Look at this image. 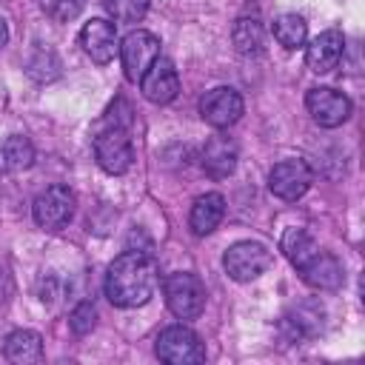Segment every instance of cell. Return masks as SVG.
I'll use <instances>...</instances> for the list:
<instances>
[{
	"label": "cell",
	"mask_w": 365,
	"mask_h": 365,
	"mask_svg": "<svg viewBox=\"0 0 365 365\" xmlns=\"http://www.w3.org/2000/svg\"><path fill=\"white\" fill-rule=\"evenodd\" d=\"M154 351L168 365H197V362L205 359V345L185 325H168V328H163L160 336H157Z\"/></svg>",
	"instance_id": "4"
},
{
	"label": "cell",
	"mask_w": 365,
	"mask_h": 365,
	"mask_svg": "<svg viewBox=\"0 0 365 365\" xmlns=\"http://www.w3.org/2000/svg\"><path fill=\"white\" fill-rule=\"evenodd\" d=\"M31 214H34V222L46 231H60L71 222L74 217V191L68 185H48L46 191H40L34 197V205H31Z\"/></svg>",
	"instance_id": "5"
},
{
	"label": "cell",
	"mask_w": 365,
	"mask_h": 365,
	"mask_svg": "<svg viewBox=\"0 0 365 365\" xmlns=\"http://www.w3.org/2000/svg\"><path fill=\"white\" fill-rule=\"evenodd\" d=\"M34 163V145L23 134H11L0 143V168L3 171H23Z\"/></svg>",
	"instance_id": "19"
},
{
	"label": "cell",
	"mask_w": 365,
	"mask_h": 365,
	"mask_svg": "<svg viewBox=\"0 0 365 365\" xmlns=\"http://www.w3.org/2000/svg\"><path fill=\"white\" fill-rule=\"evenodd\" d=\"M140 91H143V97H145L148 103H154V106L171 103V100L177 97V91H180V74H177L174 63H171L168 57H157V60L148 66V71L143 74Z\"/></svg>",
	"instance_id": "12"
},
{
	"label": "cell",
	"mask_w": 365,
	"mask_h": 365,
	"mask_svg": "<svg viewBox=\"0 0 365 365\" xmlns=\"http://www.w3.org/2000/svg\"><path fill=\"white\" fill-rule=\"evenodd\" d=\"M29 74L37 80V83H48V80H54L57 74H60V63H57V57H54V51H37L31 60H29Z\"/></svg>",
	"instance_id": "23"
},
{
	"label": "cell",
	"mask_w": 365,
	"mask_h": 365,
	"mask_svg": "<svg viewBox=\"0 0 365 365\" xmlns=\"http://www.w3.org/2000/svg\"><path fill=\"white\" fill-rule=\"evenodd\" d=\"M106 9L117 23H140L148 11V0H106Z\"/></svg>",
	"instance_id": "22"
},
{
	"label": "cell",
	"mask_w": 365,
	"mask_h": 365,
	"mask_svg": "<svg viewBox=\"0 0 365 365\" xmlns=\"http://www.w3.org/2000/svg\"><path fill=\"white\" fill-rule=\"evenodd\" d=\"M305 108L314 117V123L322 125V128H336L351 117V100L342 91L331 88V86L311 88L305 94Z\"/></svg>",
	"instance_id": "8"
},
{
	"label": "cell",
	"mask_w": 365,
	"mask_h": 365,
	"mask_svg": "<svg viewBox=\"0 0 365 365\" xmlns=\"http://www.w3.org/2000/svg\"><path fill=\"white\" fill-rule=\"evenodd\" d=\"M6 40H9V26H6V20L0 17V48L6 46Z\"/></svg>",
	"instance_id": "27"
},
{
	"label": "cell",
	"mask_w": 365,
	"mask_h": 365,
	"mask_svg": "<svg viewBox=\"0 0 365 365\" xmlns=\"http://www.w3.org/2000/svg\"><path fill=\"white\" fill-rule=\"evenodd\" d=\"M94 157L106 174H125L134 163L131 137L125 128H100L94 137Z\"/></svg>",
	"instance_id": "7"
},
{
	"label": "cell",
	"mask_w": 365,
	"mask_h": 365,
	"mask_svg": "<svg viewBox=\"0 0 365 365\" xmlns=\"http://www.w3.org/2000/svg\"><path fill=\"white\" fill-rule=\"evenodd\" d=\"M157 57H160V40L157 34L145 29L125 34V40L120 43V63H123V74L128 83H140Z\"/></svg>",
	"instance_id": "6"
},
{
	"label": "cell",
	"mask_w": 365,
	"mask_h": 365,
	"mask_svg": "<svg viewBox=\"0 0 365 365\" xmlns=\"http://www.w3.org/2000/svg\"><path fill=\"white\" fill-rule=\"evenodd\" d=\"M94 325H97V311H94V305H91V302L74 305V311L68 314V328H71L77 336H86V334L94 331Z\"/></svg>",
	"instance_id": "26"
},
{
	"label": "cell",
	"mask_w": 365,
	"mask_h": 365,
	"mask_svg": "<svg viewBox=\"0 0 365 365\" xmlns=\"http://www.w3.org/2000/svg\"><path fill=\"white\" fill-rule=\"evenodd\" d=\"M305 37H308V26L299 14H279L274 20V40L282 46V48H299L305 46Z\"/></svg>",
	"instance_id": "21"
},
{
	"label": "cell",
	"mask_w": 365,
	"mask_h": 365,
	"mask_svg": "<svg viewBox=\"0 0 365 365\" xmlns=\"http://www.w3.org/2000/svg\"><path fill=\"white\" fill-rule=\"evenodd\" d=\"M222 214H225V197L217 191H208V194H200L194 200L191 214H188V225L197 237H205L222 222Z\"/></svg>",
	"instance_id": "16"
},
{
	"label": "cell",
	"mask_w": 365,
	"mask_h": 365,
	"mask_svg": "<svg viewBox=\"0 0 365 365\" xmlns=\"http://www.w3.org/2000/svg\"><path fill=\"white\" fill-rule=\"evenodd\" d=\"M274 257L262 242L240 240L222 254V268L234 282H251L271 268Z\"/></svg>",
	"instance_id": "3"
},
{
	"label": "cell",
	"mask_w": 365,
	"mask_h": 365,
	"mask_svg": "<svg viewBox=\"0 0 365 365\" xmlns=\"http://www.w3.org/2000/svg\"><path fill=\"white\" fill-rule=\"evenodd\" d=\"M106 297L117 308L145 305L157 288V262L148 251H123L106 271Z\"/></svg>",
	"instance_id": "1"
},
{
	"label": "cell",
	"mask_w": 365,
	"mask_h": 365,
	"mask_svg": "<svg viewBox=\"0 0 365 365\" xmlns=\"http://www.w3.org/2000/svg\"><path fill=\"white\" fill-rule=\"evenodd\" d=\"M299 274H302V279H305L311 288H317V291H334V288H339L342 279H345L342 262H339L334 254H328V251H319L305 268H299Z\"/></svg>",
	"instance_id": "14"
},
{
	"label": "cell",
	"mask_w": 365,
	"mask_h": 365,
	"mask_svg": "<svg viewBox=\"0 0 365 365\" xmlns=\"http://www.w3.org/2000/svg\"><path fill=\"white\" fill-rule=\"evenodd\" d=\"M342 54H345V37H342V31L328 29V31H319V34L308 43L305 63H308L311 71L328 74V71H334V68L339 66Z\"/></svg>",
	"instance_id": "13"
},
{
	"label": "cell",
	"mask_w": 365,
	"mask_h": 365,
	"mask_svg": "<svg viewBox=\"0 0 365 365\" xmlns=\"http://www.w3.org/2000/svg\"><path fill=\"white\" fill-rule=\"evenodd\" d=\"M231 40H234V48L240 54H259L262 43H265V29H262V23L257 17H240L234 23Z\"/></svg>",
	"instance_id": "20"
},
{
	"label": "cell",
	"mask_w": 365,
	"mask_h": 365,
	"mask_svg": "<svg viewBox=\"0 0 365 365\" xmlns=\"http://www.w3.org/2000/svg\"><path fill=\"white\" fill-rule=\"evenodd\" d=\"M202 168L214 180H225L237 168V145L228 137H211L202 148Z\"/></svg>",
	"instance_id": "15"
},
{
	"label": "cell",
	"mask_w": 365,
	"mask_h": 365,
	"mask_svg": "<svg viewBox=\"0 0 365 365\" xmlns=\"http://www.w3.org/2000/svg\"><path fill=\"white\" fill-rule=\"evenodd\" d=\"M282 254L288 257V262L299 271V268H305L322 248H319V242L305 231V228H288L285 234H282Z\"/></svg>",
	"instance_id": "18"
},
{
	"label": "cell",
	"mask_w": 365,
	"mask_h": 365,
	"mask_svg": "<svg viewBox=\"0 0 365 365\" xmlns=\"http://www.w3.org/2000/svg\"><path fill=\"white\" fill-rule=\"evenodd\" d=\"M314 182V171L305 160H282L271 168L268 174V188L274 197L285 200V202H294L299 200Z\"/></svg>",
	"instance_id": "9"
},
{
	"label": "cell",
	"mask_w": 365,
	"mask_h": 365,
	"mask_svg": "<svg viewBox=\"0 0 365 365\" xmlns=\"http://www.w3.org/2000/svg\"><path fill=\"white\" fill-rule=\"evenodd\" d=\"M242 108H245V103H242L240 91L231 86H217V88L205 91L200 100V117L214 128L234 125L242 117Z\"/></svg>",
	"instance_id": "10"
},
{
	"label": "cell",
	"mask_w": 365,
	"mask_h": 365,
	"mask_svg": "<svg viewBox=\"0 0 365 365\" xmlns=\"http://www.w3.org/2000/svg\"><path fill=\"white\" fill-rule=\"evenodd\" d=\"M80 46H83V51H86L94 63H100V66L111 63L114 54L120 51L117 23L103 20V17H91V20L80 29Z\"/></svg>",
	"instance_id": "11"
},
{
	"label": "cell",
	"mask_w": 365,
	"mask_h": 365,
	"mask_svg": "<svg viewBox=\"0 0 365 365\" xmlns=\"http://www.w3.org/2000/svg\"><path fill=\"white\" fill-rule=\"evenodd\" d=\"M131 123H134V108L128 106V100H123V97H117L108 108H106V114H103V128H131Z\"/></svg>",
	"instance_id": "24"
},
{
	"label": "cell",
	"mask_w": 365,
	"mask_h": 365,
	"mask_svg": "<svg viewBox=\"0 0 365 365\" xmlns=\"http://www.w3.org/2000/svg\"><path fill=\"white\" fill-rule=\"evenodd\" d=\"M163 297L177 319H197L205 308V285L191 271H174L163 282Z\"/></svg>",
	"instance_id": "2"
},
{
	"label": "cell",
	"mask_w": 365,
	"mask_h": 365,
	"mask_svg": "<svg viewBox=\"0 0 365 365\" xmlns=\"http://www.w3.org/2000/svg\"><path fill=\"white\" fill-rule=\"evenodd\" d=\"M3 356L14 365H29V362H37L43 356V339L37 331L31 328H20V331H11L3 342Z\"/></svg>",
	"instance_id": "17"
},
{
	"label": "cell",
	"mask_w": 365,
	"mask_h": 365,
	"mask_svg": "<svg viewBox=\"0 0 365 365\" xmlns=\"http://www.w3.org/2000/svg\"><path fill=\"white\" fill-rule=\"evenodd\" d=\"M40 6H43V11H46L51 20L68 23V20H74V17L83 11L86 0H40Z\"/></svg>",
	"instance_id": "25"
}]
</instances>
